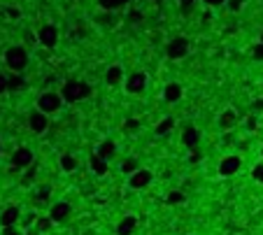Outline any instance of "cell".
Masks as SVG:
<instances>
[{
	"mask_svg": "<svg viewBox=\"0 0 263 235\" xmlns=\"http://www.w3.org/2000/svg\"><path fill=\"white\" fill-rule=\"evenodd\" d=\"M61 100L63 103H79V100H86L91 95V86L84 84V82H77V80H68L66 84L61 86Z\"/></svg>",
	"mask_w": 263,
	"mask_h": 235,
	"instance_id": "6da1fadb",
	"label": "cell"
},
{
	"mask_svg": "<svg viewBox=\"0 0 263 235\" xmlns=\"http://www.w3.org/2000/svg\"><path fill=\"white\" fill-rule=\"evenodd\" d=\"M5 63L12 72H19L21 75V72L28 68V51H26L24 47H10V49L5 51Z\"/></svg>",
	"mask_w": 263,
	"mask_h": 235,
	"instance_id": "7a4b0ae2",
	"label": "cell"
},
{
	"mask_svg": "<svg viewBox=\"0 0 263 235\" xmlns=\"http://www.w3.org/2000/svg\"><path fill=\"white\" fill-rule=\"evenodd\" d=\"M61 105H63V100L56 91H47V93H42L40 98H37V110L45 112V114H54V112H58Z\"/></svg>",
	"mask_w": 263,
	"mask_h": 235,
	"instance_id": "3957f363",
	"label": "cell"
},
{
	"mask_svg": "<svg viewBox=\"0 0 263 235\" xmlns=\"http://www.w3.org/2000/svg\"><path fill=\"white\" fill-rule=\"evenodd\" d=\"M166 54L170 56L172 61H179V58H184V56L189 54V40H187V37H172V40L168 42V49H166Z\"/></svg>",
	"mask_w": 263,
	"mask_h": 235,
	"instance_id": "277c9868",
	"label": "cell"
},
{
	"mask_svg": "<svg viewBox=\"0 0 263 235\" xmlns=\"http://www.w3.org/2000/svg\"><path fill=\"white\" fill-rule=\"evenodd\" d=\"M37 40H40L42 47H47V49H54L56 45H58V28L51 24L42 26L40 30H37Z\"/></svg>",
	"mask_w": 263,
	"mask_h": 235,
	"instance_id": "5b68a950",
	"label": "cell"
},
{
	"mask_svg": "<svg viewBox=\"0 0 263 235\" xmlns=\"http://www.w3.org/2000/svg\"><path fill=\"white\" fill-rule=\"evenodd\" d=\"M31 163H33V151L28 149V147H19V149H14V154H12V168L24 170V168H28Z\"/></svg>",
	"mask_w": 263,
	"mask_h": 235,
	"instance_id": "8992f818",
	"label": "cell"
},
{
	"mask_svg": "<svg viewBox=\"0 0 263 235\" xmlns=\"http://www.w3.org/2000/svg\"><path fill=\"white\" fill-rule=\"evenodd\" d=\"M240 165H242L240 156H226V159H221V163H219V175L221 177H233L235 172L240 170Z\"/></svg>",
	"mask_w": 263,
	"mask_h": 235,
	"instance_id": "52a82bcc",
	"label": "cell"
},
{
	"mask_svg": "<svg viewBox=\"0 0 263 235\" xmlns=\"http://www.w3.org/2000/svg\"><path fill=\"white\" fill-rule=\"evenodd\" d=\"M28 128H31L33 133H45V130L49 128V119H47L45 112H40V110L31 112V116H28Z\"/></svg>",
	"mask_w": 263,
	"mask_h": 235,
	"instance_id": "ba28073f",
	"label": "cell"
},
{
	"mask_svg": "<svg viewBox=\"0 0 263 235\" xmlns=\"http://www.w3.org/2000/svg\"><path fill=\"white\" fill-rule=\"evenodd\" d=\"M145 86H147V75H145V72H133V75L126 80L128 93H142Z\"/></svg>",
	"mask_w": 263,
	"mask_h": 235,
	"instance_id": "9c48e42d",
	"label": "cell"
},
{
	"mask_svg": "<svg viewBox=\"0 0 263 235\" xmlns=\"http://www.w3.org/2000/svg\"><path fill=\"white\" fill-rule=\"evenodd\" d=\"M19 217H21V210L16 205L5 207V210H3V214H0V226H3V228H12V226L19 221Z\"/></svg>",
	"mask_w": 263,
	"mask_h": 235,
	"instance_id": "30bf717a",
	"label": "cell"
},
{
	"mask_svg": "<svg viewBox=\"0 0 263 235\" xmlns=\"http://www.w3.org/2000/svg\"><path fill=\"white\" fill-rule=\"evenodd\" d=\"M128 184H131L133 189H145V186L152 184V172H149V170H140V168H137V170L131 175V182H128Z\"/></svg>",
	"mask_w": 263,
	"mask_h": 235,
	"instance_id": "8fae6325",
	"label": "cell"
},
{
	"mask_svg": "<svg viewBox=\"0 0 263 235\" xmlns=\"http://www.w3.org/2000/svg\"><path fill=\"white\" fill-rule=\"evenodd\" d=\"M70 217V203H66V200H61V203H56V205H51V212H49V219L51 221H63Z\"/></svg>",
	"mask_w": 263,
	"mask_h": 235,
	"instance_id": "7c38bea8",
	"label": "cell"
},
{
	"mask_svg": "<svg viewBox=\"0 0 263 235\" xmlns=\"http://www.w3.org/2000/svg\"><path fill=\"white\" fill-rule=\"evenodd\" d=\"M135 226H137V219L135 217H124L119 224H116V235H133L135 233Z\"/></svg>",
	"mask_w": 263,
	"mask_h": 235,
	"instance_id": "4fadbf2b",
	"label": "cell"
},
{
	"mask_svg": "<svg viewBox=\"0 0 263 235\" xmlns=\"http://www.w3.org/2000/svg\"><path fill=\"white\" fill-rule=\"evenodd\" d=\"M182 142L184 147H189V149H193V147L200 142V133H198V128H193V126H187L182 133Z\"/></svg>",
	"mask_w": 263,
	"mask_h": 235,
	"instance_id": "5bb4252c",
	"label": "cell"
},
{
	"mask_svg": "<svg viewBox=\"0 0 263 235\" xmlns=\"http://www.w3.org/2000/svg\"><path fill=\"white\" fill-rule=\"evenodd\" d=\"M114 154H116V145H114V142H110V140L100 142V145H98V149H96V156H98V159H103V161L114 159Z\"/></svg>",
	"mask_w": 263,
	"mask_h": 235,
	"instance_id": "9a60e30c",
	"label": "cell"
},
{
	"mask_svg": "<svg viewBox=\"0 0 263 235\" xmlns=\"http://www.w3.org/2000/svg\"><path fill=\"white\" fill-rule=\"evenodd\" d=\"M26 89V80L24 75L14 72V75H7V93H16V91Z\"/></svg>",
	"mask_w": 263,
	"mask_h": 235,
	"instance_id": "2e32d148",
	"label": "cell"
},
{
	"mask_svg": "<svg viewBox=\"0 0 263 235\" xmlns=\"http://www.w3.org/2000/svg\"><path fill=\"white\" fill-rule=\"evenodd\" d=\"M163 98H166L168 103H177V100L182 98V86L175 84V82H172V84H168L166 89H163Z\"/></svg>",
	"mask_w": 263,
	"mask_h": 235,
	"instance_id": "e0dca14e",
	"label": "cell"
},
{
	"mask_svg": "<svg viewBox=\"0 0 263 235\" xmlns=\"http://www.w3.org/2000/svg\"><path fill=\"white\" fill-rule=\"evenodd\" d=\"M122 75H124V70L119 68V65H112V68H107V75H105V82L110 86H116L119 82H122Z\"/></svg>",
	"mask_w": 263,
	"mask_h": 235,
	"instance_id": "ac0fdd59",
	"label": "cell"
},
{
	"mask_svg": "<svg viewBox=\"0 0 263 235\" xmlns=\"http://www.w3.org/2000/svg\"><path fill=\"white\" fill-rule=\"evenodd\" d=\"M91 170L96 172L98 177H103V175H107V161H103V159H98L96 154L91 156Z\"/></svg>",
	"mask_w": 263,
	"mask_h": 235,
	"instance_id": "d6986e66",
	"label": "cell"
},
{
	"mask_svg": "<svg viewBox=\"0 0 263 235\" xmlns=\"http://www.w3.org/2000/svg\"><path fill=\"white\" fill-rule=\"evenodd\" d=\"M235 121H238V116H235V112L233 110H226L221 116H219V126H221V128H233Z\"/></svg>",
	"mask_w": 263,
	"mask_h": 235,
	"instance_id": "ffe728a7",
	"label": "cell"
},
{
	"mask_svg": "<svg viewBox=\"0 0 263 235\" xmlns=\"http://www.w3.org/2000/svg\"><path fill=\"white\" fill-rule=\"evenodd\" d=\"M172 126H175V121H172V116H166V119L161 121V124L156 126V135H168L172 130Z\"/></svg>",
	"mask_w": 263,
	"mask_h": 235,
	"instance_id": "44dd1931",
	"label": "cell"
},
{
	"mask_svg": "<svg viewBox=\"0 0 263 235\" xmlns=\"http://www.w3.org/2000/svg\"><path fill=\"white\" fill-rule=\"evenodd\" d=\"M61 168L66 172H72L77 168V159H75V156H70V154H63L61 156Z\"/></svg>",
	"mask_w": 263,
	"mask_h": 235,
	"instance_id": "7402d4cb",
	"label": "cell"
},
{
	"mask_svg": "<svg viewBox=\"0 0 263 235\" xmlns=\"http://www.w3.org/2000/svg\"><path fill=\"white\" fill-rule=\"evenodd\" d=\"M128 0H100V7L103 10H119V7H124Z\"/></svg>",
	"mask_w": 263,
	"mask_h": 235,
	"instance_id": "603a6c76",
	"label": "cell"
},
{
	"mask_svg": "<svg viewBox=\"0 0 263 235\" xmlns=\"http://www.w3.org/2000/svg\"><path fill=\"white\" fill-rule=\"evenodd\" d=\"M122 170L126 172V175H133V172L137 170V161L135 159H128V161H124V165H122Z\"/></svg>",
	"mask_w": 263,
	"mask_h": 235,
	"instance_id": "cb8c5ba5",
	"label": "cell"
},
{
	"mask_svg": "<svg viewBox=\"0 0 263 235\" xmlns=\"http://www.w3.org/2000/svg\"><path fill=\"white\" fill-rule=\"evenodd\" d=\"M35 224H37V230H42V233H45V230H49V228H51V224H54V221H51L49 217H40V219H37Z\"/></svg>",
	"mask_w": 263,
	"mask_h": 235,
	"instance_id": "d4e9b609",
	"label": "cell"
},
{
	"mask_svg": "<svg viewBox=\"0 0 263 235\" xmlns=\"http://www.w3.org/2000/svg\"><path fill=\"white\" fill-rule=\"evenodd\" d=\"M182 200H184V193H179V191L168 193V205H177V203H182Z\"/></svg>",
	"mask_w": 263,
	"mask_h": 235,
	"instance_id": "484cf974",
	"label": "cell"
},
{
	"mask_svg": "<svg viewBox=\"0 0 263 235\" xmlns=\"http://www.w3.org/2000/svg\"><path fill=\"white\" fill-rule=\"evenodd\" d=\"M140 128V121L137 119H128L126 124H124V130H126V133H133V130H137Z\"/></svg>",
	"mask_w": 263,
	"mask_h": 235,
	"instance_id": "4316f807",
	"label": "cell"
},
{
	"mask_svg": "<svg viewBox=\"0 0 263 235\" xmlns=\"http://www.w3.org/2000/svg\"><path fill=\"white\" fill-rule=\"evenodd\" d=\"M252 56H254L256 61H263V45H261V42L252 47Z\"/></svg>",
	"mask_w": 263,
	"mask_h": 235,
	"instance_id": "83f0119b",
	"label": "cell"
},
{
	"mask_svg": "<svg viewBox=\"0 0 263 235\" xmlns=\"http://www.w3.org/2000/svg\"><path fill=\"white\" fill-rule=\"evenodd\" d=\"M49 193H51L49 184H42V189L37 191V200H47V198H49Z\"/></svg>",
	"mask_w": 263,
	"mask_h": 235,
	"instance_id": "f1b7e54d",
	"label": "cell"
},
{
	"mask_svg": "<svg viewBox=\"0 0 263 235\" xmlns=\"http://www.w3.org/2000/svg\"><path fill=\"white\" fill-rule=\"evenodd\" d=\"M252 177H254L256 182H263V163H258L256 168H254V170H252Z\"/></svg>",
	"mask_w": 263,
	"mask_h": 235,
	"instance_id": "f546056e",
	"label": "cell"
},
{
	"mask_svg": "<svg viewBox=\"0 0 263 235\" xmlns=\"http://www.w3.org/2000/svg\"><path fill=\"white\" fill-rule=\"evenodd\" d=\"M193 3H196V0H179V10H182L184 14H187V12H191Z\"/></svg>",
	"mask_w": 263,
	"mask_h": 235,
	"instance_id": "4dcf8cb0",
	"label": "cell"
},
{
	"mask_svg": "<svg viewBox=\"0 0 263 235\" xmlns=\"http://www.w3.org/2000/svg\"><path fill=\"white\" fill-rule=\"evenodd\" d=\"M3 93H7V75H3L0 72V95Z\"/></svg>",
	"mask_w": 263,
	"mask_h": 235,
	"instance_id": "1f68e13d",
	"label": "cell"
},
{
	"mask_svg": "<svg viewBox=\"0 0 263 235\" xmlns=\"http://www.w3.org/2000/svg\"><path fill=\"white\" fill-rule=\"evenodd\" d=\"M242 3H245V0H228V5H231L233 12H238L240 7H242Z\"/></svg>",
	"mask_w": 263,
	"mask_h": 235,
	"instance_id": "d6a6232c",
	"label": "cell"
},
{
	"mask_svg": "<svg viewBox=\"0 0 263 235\" xmlns=\"http://www.w3.org/2000/svg\"><path fill=\"white\" fill-rule=\"evenodd\" d=\"M205 5H210V7H219V5H224L226 0H203Z\"/></svg>",
	"mask_w": 263,
	"mask_h": 235,
	"instance_id": "836d02e7",
	"label": "cell"
},
{
	"mask_svg": "<svg viewBox=\"0 0 263 235\" xmlns=\"http://www.w3.org/2000/svg\"><path fill=\"white\" fill-rule=\"evenodd\" d=\"M3 235H21V230H16L14 226H12V228H3Z\"/></svg>",
	"mask_w": 263,
	"mask_h": 235,
	"instance_id": "e575fe53",
	"label": "cell"
},
{
	"mask_svg": "<svg viewBox=\"0 0 263 235\" xmlns=\"http://www.w3.org/2000/svg\"><path fill=\"white\" fill-rule=\"evenodd\" d=\"M254 110H263V98H261V100H256V103H254Z\"/></svg>",
	"mask_w": 263,
	"mask_h": 235,
	"instance_id": "d590c367",
	"label": "cell"
},
{
	"mask_svg": "<svg viewBox=\"0 0 263 235\" xmlns=\"http://www.w3.org/2000/svg\"><path fill=\"white\" fill-rule=\"evenodd\" d=\"M261 45H263V33H261Z\"/></svg>",
	"mask_w": 263,
	"mask_h": 235,
	"instance_id": "8d00e7d4",
	"label": "cell"
}]
</instances>
